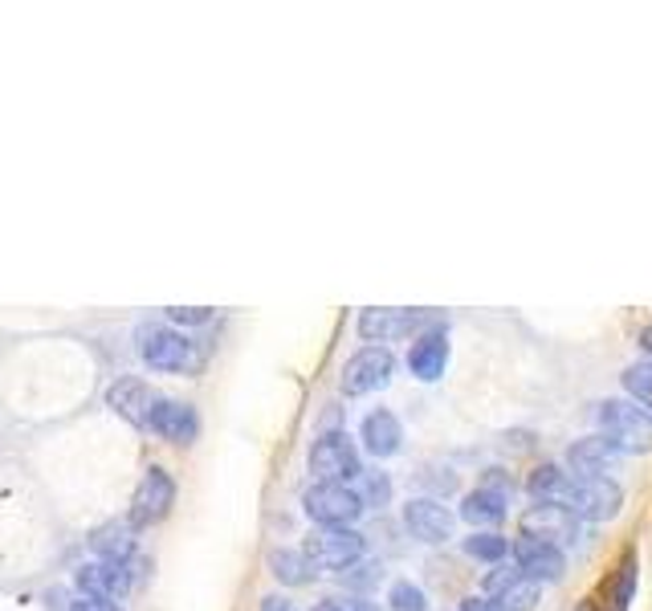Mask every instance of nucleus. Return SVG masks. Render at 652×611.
<instances>
[{
    "mask_svg": "<svg viewBox=\"0 0 652 611\" xmlns=\"http://www.w3.org/2000/svg\"><path fill=\"white\" fill-rule=\"evenodd\" d=\"M445 363H449V339H445V330H424L421 339L412 342V351H408V371L416 380H424V384L441 380Z\"/></svg>",
    "mask_w": 652,
    "mask_h": 611,
    "instance_id": "obj_15",
    "label": "nucleus"
},
{
    "mask_svg": "<svg viewBox=\"0 0 652 611\" xmlns=\"http://www.w3.org/2000/svg\"><path fill=\"white\" fill-rule=\"evenodd\" d=\"M461 611H502V608H497L493 599H485V596H473V599H465Z\"/></svg>",
    "mask_w": 652,
    "mask_h": 611,
    "instance_id": "obj_31",
    "label": "nucleus"
},
{
    "mask_svg": "<svg viewBox=\"0 0 652 611\" xmlns=\"http://www.w3.org/2000/svg\"><path fill=\"white\" fill-rule=\"evenodd\" d=\"M388 603H391L396 611H424V608H428V599H424L421 587H416V584H404V579H400V584H391Z\"/></svg>",
    "mask_w": 652,
    "mask_h": 611,
    "instance_id": "obj_26",
    "label": "nucleus"
},
{
    "mask_svg": "<svg viewBox=\"0 0 652 611\" xmlns=\"http://www.w3.org/2000/svg\"><path fill=\"white\" fill-rule=\"evenodd\" d=\"M514 563H518V575L535 579V584H542V579H559L563 567H567L559 546H551V542H538V539H526V534L514 542Z\"/></svg>",
    "mask_w": 652,
    "mask_h": 611,
    "instance_id": "obj_12",
    "label": "nucleus"
},
{
    "mask_svg": "<svg viewBox=\"0 0 652 611\" xmlns=\"http://www.w3.org/2000/svg\"><path fill=\"white\" fill-rule=\"evenodd\" d=\"M302 506H306V513H310V522H319V527H351V522L363 513L359 494L347 489V485H331V482L310 485Z\"/></svg>",
    "mask_w": 652,
    "mask_h": 611,
    "instance_id": "obj_6",
    "label": "nucleus"
},
{
    "mask_svg": "<svg viewBox=\"0 0 652 611\" xmlns=\"http://www.w3.org/2000/svg\"><path fill=\"white\" fill-rule=\"evenodd\" d=\"M270 567H274V575L282 579V584H306L310 575H314V567L306 563V555H298V551H274L270 555Z\"/></svg>",
    "mask_w": 652,
    "mask_h": 611,
    "instance_id": "obj_23",
    "label": "nucleus"
},
{
    "mask_svg": "<svg viewBox=\"0 0 652 611\" xmlns=\"http://www.w3.org/2000/svg\"><path fill=\"white\" fill-rule=\"evenodd\" d=\"M363 444H367L371 456H396L400 444H404V428H400V420L388 408H379V412L363 420Z\"/></svg>",
    "mask_w": 652,
    "mask_h": 611,
    "instance_id": "obj_20",
    "label": "nucleus"
},
{
    "mask_svg": "<svg viewBox=\"0 0 652 611\" xmlns=\"http://www.w3.org/2000/svg\"><path fill=\"white\" fill-rule=\"evenodd\" d=\"M70 611H118L111 599H94V596H82V599H73L70 603Z\"/></svg>",
    "mask_w": 652,
    "mask_h": 611,
    "instance_id": "obj_30",
    "label": "nucleus"
},
{
    "mask_svg": "<svg viewBox=\"0 0 652 611\" xmlns=\"http://www.w3.org/2000/svg\"><path fill=\"white\" fill-rule=\"evenodd\" d=\"M465 555L481 558V563H502L510 555V542L502 534H469L465 539Z\"/></svg>",
    "mask_w": 652,
    "mask_h": 611,
    "instance_id": "obj_24",
    "label": "nucleus"
},
{
    "mask_svg": "<svg viewBox=\"0 0 652 611\" xmlns=\"http://www.w3.org/2000/svg\"><path fill=\"white\" fill-rule=\"evenodd\" d=\"M391 371H396V359H391L388 347H363L359 355H351L347 367H343V392L347 396L379 392L391 380Z\"/></svg>",
    "mask_w": 652,
    "mask_h": 611,
    "instance_id": "obj_8",
    "label": "nucleus"
},
{
    "mask_svg": "<svg viewBox=\"0 0 652 611\" xmlns=\"http://www.w3.org/2000/svg\"><path fill=\"white\" fill-rule=\"evenodd\" d=\"M485 599H493L502 611H535L538 603V584L518 575V567H497L485 575Z\"/></svg>",
    "mask_w": 652,
    "mask_h": 611,
    "instance_id": "obj_9",
    "label": "nucleus"
},
{
    "mask_svg": "<svg viewBox=\"0 0 652 611\" xmlns=\"http://www.w3.org/2000/svg\"><path fill=\"white\" fill-rule=\"evenodd\" d=\"M388 494H391L388 477H384V473H371V477H367V498H363V506H367V501L384 506V501H388Z\"/></svg>",
    "mask_w": 652,
    "mask_h": 611,
    "instance_id": "obj_28",
    "label": "nucleus"
},
{
    "mask_svg": "<svg viewBox=\"0 0 652 611\" xmlns=\"http://www.w3.org/2000/svg\"><path fill=\"white\" fill-rule=\"evenodd\" d=\"M421 323H424V314H416V310H363L359 335L371 342H391V339L412 335Z\"/></svg>",
    "mask_w": 652,
    "mask_h": 611,
    "instance_id": "obj_18",
    "label": "nucleus"
},
{
    "mask_svg": "<svg viewBox=\"0 0 652 611\" xmlns=\"http://www.w3.org/2000/svg\"><path fill=\"white\" fill-rule=\"evenodd\" d=\"M522 534L538 542H575L580 539V518L563 506H535L522 513Z\"/></svg>",
    "mask_w": 652,
    "mask_h": 611,
    "instance_id": "obj_10",
    "label": "nucleus"
},
{
    "mask_svg": "<svg viewBox=\"0 0 652 611\" xmlns=\"http://www.w3.org/2000/svg\"><path fill=\"white\" fill-rule=\"evenodd\" d=\"M624 387L640 408H652V359H640V363L624 371Z\"/></svg>",
    "mask_w": 652,
    "mask_h": 611,
    "instance_id": "obj_25",
    "label": "nucleus"
},
{
    "mask_svg": "<svg viewBox=\"0 0 652 611\" xmlns=\"http://www.w3.org/2000/svg\"><path fill=\"white\" fill-rule=\"evenodd\" d=\"M261 611H294V603L290 599H282V596H270L265 603H261Z\"/></svg>",
    "mask_w": 652,
    "mask_h": 611,
    "instance_id": "obj_32",
    "label": "nucleus"
},
{
    "mask_svg": "<svg viewBox=\"0 0 652 611\" xmlns=\"http://www.w3.org/2000/svg\"><path fill=\"white\" fill-rule=\"evenodd\" d=\"M306 563L322 570H347L363 558V534L351 527H322L306 539Z\"/></svg>",
    "mask_w": 652,
    "mask_h": 611,
    "instance_id": "obj_2",
    "label": "nucleus"
},
{
    "mask_svg": "<svg viewBox=\"0 0 652 611\" xmlns=\"http://www.w3.org/2000/svg\"><path fill=\"white\" fill-rule=\"evenodd\" d=\"M78 587L94 599H118L130 591V570L127 563H87L78 570Z\"/></svg>",
    "mask_w": 652,
    "mask_h": 611,
    "instance_id": "obj_17",
    "label": "nucleus"
},
{
    "mask_svg": "<svg viewBox=\"0 0 652 611\" xmlns=\"http://www.w3.org/2000/svg\"><path fill=\"white\" fill-rule=\"evenodd\" d=\"M151 432L163 437V441L188 444L196 432H201V420H196V408L192 404H180V399H160L156 412H151Z\"/></svg>",
    "mask_w": 652,
    "mask_h": 611,
    "instance_id": "obj_14",
    "label": "nucleus"
},
{
    "mask_svg": "<svg viewBox=\"0 0 652 611\" xmlns=\"http://www.w3.org/2000/svg\"><path fill=\"white\" fill-rule=\"evenodd\" d=\"M567 465L580 473V477H611V469L620 465V453L604 437H583V441L571 444Z\"/></svg>",
    "mask_w": 652,
    "mask_h": 611,
    "instance_id": "obj_16",
    "label": "nucleus"
},
{
    "mask_svg": "<svg viewBox=\"0 0 652 611\" xmlns=\"http://www.w3.org/2000/svg\"><path fill=\"white\" fill-rule=\"evenodd\" d=\"M90 546L102 563H127L130 551H135V530H130V522H111V527L94 530Z\"/></svg>",
    "mask_w": 652,
    "mask_h": 611,
    "instance_id": "obj_21",
    "label": "nucleus"
},
{
    "mask_svg": "<svg viewBox=\"0 0 652 611\" xmlns=\"http://www.w3.org/2000/svg\"><path fill=\"white\" fill-rule=\"evenodd\" d=\"M139 355L144 363H151L156 371H192L201 363L196 342L175 335L168 327H144L139 330Z\"/></svg>",
    "mask_w": 652,
    "mask_h": 611,
    "instance_id": "obj_5",
    "label": "nucleus"
},
{
    "mask_svg": "<svg viewBox=\"0 0 652 611\" xmlns=\"http://www.w3.org/2000/svg\"><path fill=\"white\" fill-rule=\"evenodd\" d=\"M168 318L180 323V327H204V323H213V310L208 306H172Z\"/></svg>",
    "mask_w": 652,
    "mask_h": 611,
    "instance_id": "obj_27",
    "label": "nucleus"
},
{
    "mask_svg": "<svg viewBox=\"0 0 652 611\" xmlns=\"http://www.w3.org/2000/svg\"><path fill=\"white\" fill-rule=\"evenodd\" d=\"M175 501V482L168 477L163 469H151L144 473V482L135 489V501H130V530H144V527H156L168 518Z\"/></svg>",
    "mask_w": 652,
    "mask_h": 611,
    "instance_id": "obj_7",
    "label": "nucleus"
},
{
    "mask_svg": "<svg viewBox=\"0 0 652 611\" xmlns=\"http://www.w3.org/2000/svg\"><path fill=\"white\" fill-rule=\"evenodd\" d=\"M461 518L473 527H497L506 518V489L502 485H478L473 494H465L461 501Z\"/></svg>",
    "mask_w": 652,
    "mask_h": 611,
    "instance_id": "obj_19",
    "label": "nucleus"
},
{
    "mask_svg": "<svg viewBox=\"0 0 652 611\" xmlns=\"http://www.w3.org/2000/svg\"><path fill=\"white\" fill-rule=\"evenodd\" d=\"M404 527L412 530V539L436 546V542L453 539V513L433 498H412L404 506Z\"/></svg>",
    "mask_w": 652,
    "mask_h": 611,
    "instance_id": "obj_13",
    "label": "nucleus"
},
{
    "mask_svg": "<svg viewBox=\"0 0 652 611\" xmlns=\"http://www.w3.org/2000/svg\"><path fill=\"white\" fill-rule=\"evenodd\" d=\"M310 473H314L319 482H331V485H347L359 477L363 473L359 449L351 444L347 432H327V437L314 441V449H310Z\"/></svg>",
    "mask_w": 652,
    "mask_h": 611,
    "instance_id": "obj_4",
    "label": "nucleus"
},
{
    "mask_svg": "<svg viewBox=\"0 0 652 611\" xmlns=\"http://www.w3.org/2000/svg\"><path fill=\"white\" fill-rule=\"evenodd\" d=\"M160 399H163L160 392H151L144 380H118V384L106 392V404H111L123 420H130L135 428L151 425V412H156Z\"/></svg>",
    "mask_w": 652,
    "mask_h": 611,
    "instance_id": "obj_11",
    "label": "nucleus"
},
{
    "mask_svg": "<svg viewBox=\"0 0 652 611\" xmlns=\"http://www.w3.org/2000/svg\"><path fill=\"white\" fill-rule=\"evenodd\" d=\"M624 506V489L611 477H571V489L563 498V510L587 522H608L611 513Z\"/></svg>",
    "mask_w": 652,
    "mask_h": 611,
    "instance_id": "obj_3",
    "label": "nucleus"
},
{
    "mask_svg": "<svg viewBox=\"0 0 652 611\" xmlns=\"http://www.w3.org/2000/svg\"><path fill=\"white\" fill-rule=\"evenodd\" d=\"M530 498L538 501V506H563L567 489H571V473L559 469V465H538L535 473H530Z\"/></svg>",
    "mask_w": 652,
    "mask_h": 611,
    "instance_id": "obj_22",
    "label": "nucleus"
},
{
    "mask_svg": "<svg viewBox=\"0 0 652 611\" xmlns=\"http://www.w3.org/2000/svg\"><path fill=\"white\" fill-rule=\"evenodd\" d=\"M599 437L616 453H652V416L644 408H632L624 399H604L599 404Z\"/></svg>",
    "mask_w": 652,
    "mask_h": 611,
    "instance_id": "obj_1",
    "label": "nucleus"
},
{
    "mask_svg": "<svg viewBox=\"0 0 652 611\" xmlns=\"http://www.w3.org/2000/svg\"><path fill=\"white\" fill-rule=\"evenodd\" d=\"M640 347H644V351H649V359H652V327L640 335Z\"/></svg>",
    "mask_w": 652,
    "mask_h": 611,
    "instance_id": "obj_33",
    "label": "nucleus"
},
{
    "mask_svg": "<svg viewBox=\"0 0 652 611\" xmlns=\"http://www.w3.org/2000/svg\"><path fill=\"white\" fill-rule=\"evenodd\" d=\"M314 611H379V608L367 603V599H327V603H319Z\"/></svg>",
    "mask_w": 652,
    "mask_h": 611,
    "instance_id": "obj_29",
    "label": "nucleus"
}]
</instances>
